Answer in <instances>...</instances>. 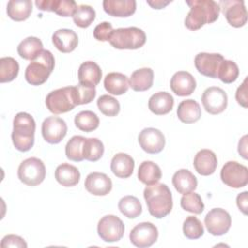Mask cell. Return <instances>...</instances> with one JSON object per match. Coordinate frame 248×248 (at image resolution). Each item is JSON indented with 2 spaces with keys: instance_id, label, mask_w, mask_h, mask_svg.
Masks as SVG:
<instances>
[{
  "instance_id": "cell-37",
  "label": "cell",
  "mask_w": 248,
  "mask_h": 248,
  "mask_svg": "<svg viewBox=\"0 0 248 248\" xmlns=\"http://www.w3.org/2000/svg\"><path fill=\"white\" fill-rule=\"evenodd\" d=\"M19 71V65L17 61L13 57L0 58V82H10L14 80Z\"/></svg>"
},
{
  "instance_id": "cell-10",
  "label": "cell",
  "mask_w": 248,
  "mask_h": 248,
  "mask_svg": "<svg viewBox=\"0 0 248 248\" xmlns=\"http://www.w3.org/2000/svg\"><path fill=\"white\" fill-rule=\"evenodd\" d=\"M230 25L239 28L247 22V11L241 0H223L218 3Z\"/></svg>"
},
{
  "instance_id": "cell-49",
  "label": "cell",
  "mask_w": 248,
  "mask_h": 248,
  "mask_svg": "<svg viewBox=\"0 0 248 248\" xmlns=\"http://www.w3.org/2000/svg\"><path fill=\"white\" fill-rule=\"evenodd\" d=\"M238 153L244 158L247 159V136H243L238 142Z\"/></svg>"
},
{
  "instance_id": "cell-29",
  "label": "cell",
  "mask_w": 248,
  "mask_h": 248,
  "mask_svg": "<svg viewBox=\"0 0 248 248\" xmlns=\"http://www.w3.org/2000/svg\"><path fill=\"white\" fill-rule=\"evenodd\" d=\"M56 181L64 187L76 186L80 179V172L78 169L73 165L63 163L55 170Z\"/></svg>"
},
{
  "instance_id": "cell-45",
  "label": "cell",
  "mask_w": 248,
  "mask_h": 248,
  "mask_svg": "<svg viewBox=\"0 0 248 248\" xmlns=\"http://www.w3.org/2000/svg\"><path fill=\"white\" fill-rule=\"evenodd\" d=\"M113 31L112 25L108 21H104L99 23L93 31V36L97 41L101 42H107L109 39V36L111 32Z\"/></svg>"
},
{
  "instance_id": "cell-6",
  "label": "cell",
  "mask_w": 248,
  "mask_h": 248,
  "mask_svg": "<svg viewBox=\"0 0 248 248\" xmlns=\"http://www.w3.org/2000/svg\"><path fill=\"white\" fill-rule=\"evenodd\" d=\"M47 109L54 114L68 112L77 105L75 86H66L49 92L46 98Z\"/></svg>"
},
{
  "instance_id": "cell-35",
  "label": "cell",
  "mask_w": 248,
  "mask_h": 248,
  "mask_svg": "<svg viewBox=\"0 0 248 248\" xmlns=\"http://www.w3.org/2000/svg\"><path fill=\"white\" fill-rule=\"evenodd\" d=\"M99 117L91 110H82L75 116L76 127L83 132H92L99 127Z\"/></svg>"
},
{
  "instance_id": "cell-2",
  "label": "cell",
  "mask_w": 248,
  "mask_h": 248,
  "mask_svg": "<svg viewBox=\"0 0 248 248\" xmlns=\"http://www.w3.org/2000/svg\"><path fill=\"white\" fill-rule=\"evenodd\" d=\"M143 197L149 213L157 219L166 217L172 209V195L164 183L146 185Z\"/></svg>"
},
{
  "instance_id": "cell-25",
  "label": "cell",
  "mask_w": 248,
  "mask_h": 248,
  "mask_svg": "<svg viewBox=\"0 0 248 248\" xmlns=\"http://www.w3.org/2000/svg\"><path fill=\"white\" fill-rule=\"evenodd\" d=\"M173 97L166 92L160 91L153 94L148 100V108L156 115H164L169 113L173 108Z\"/></svg>"
},
{
  "instance_id": "cell-38",
  "label": "cell",
  "mask_w": 248,
  "mask_h": 248,
  "mask_svg": "<svg viewBox=\"0 0 248 248\" xmlns=\"http://www.w3.org/2000/svg\"><path fill=\"white\" fill-rule=\"evenodd\" d=\"M239 75V69L236 63L232 60L224 59L218 69L217 78L224 83H232L236 80Z\"/></svg>"
},
{
  "instance_id": "cell-43",
  "label": "cell",
  "mask_w": 248,
  "mask_h": 248,
  "mask_svg": "<svg viewBox=\"0 0 248 248\" xmlns=\"http://www.w3.org/2000/svg\"><path fill=\"white\" fill-rule=\"evenodd\" d=\"M99 110L106 116H115L120 111L119 102L110 95H102L97 100Z\"/></svg>"
},
{
  "instance_id": "cell-40",
  "label": "cell",
  "mask_w": 248,
  "mask_h": 248,
  "mask_svg": "<svg viewBox=\"0 0 248 248\" xmlns=\"http://www.w3.org/2000/svg\"><path fill=\"white\" fill-rule=\"evenodd\" d=\"M96 17L95 10L89 5H79L78 6L74 16L73 20L75 24L80 28H86L94 21Z\"/></svg>"
},
{
  "instance_id": "cell-4",
  "label": "cell",
  "mask_w": 248,
  "mask_h": 248,
  "mask_svg": "<svg viewBox=\"0 0 248 248\" xmlns=\"http://www.w3.org/2000/svg\"><path fill=\"white\" fill-rule=\"evenodd\" d=\"M55 65L53 54L43 49L38 56L31 61L25 70V79L31 85H41L45 83L52 73Z\"/></svg>"
},
{
  "instance_id": "cell-23",
  "label": "cell",
  "mask_w": 248,
  "mask_h": 248,
  "mask_svg": "<svg viewBox=\"0 0 248 248\" xmlns=\"http://www.w3.org/2000/svg\"><path fill=\"white\" fill-rule=\"evenodd\" d=\"M78 78L80 84L95 87L101 81V68L93 61H85L81 63L78 68Z\"/></svg>"
},
{
  "instance_id": "cell-44",
  "label": "cell",
  "mask_w": 248,
  "mask_h": 248,
  "mask_svg": "<svg viewBox=\"0 0 248 248\" xmlns=\"http://www.w3.org/2000/svg\"><path fill=\"white\" fill-rule=\"evenodd\" d=\"M75 95L78 106L89 104L96 96V89L95 87L78 83L75 86Z\"/></svg>"
},
{
  "instance_id": "cell-11",
  "label": "cell",
  "mask_w": 248,
  "mask_h": 248,
  "mask_svg": "<svg viewBox=\"0 0 248 248\" xmlns=\"http://www.w3.org/2000/svg\"><path fill=\"white\" fill-rule=\"evenodd\" d=\"M204 225L209 233L220 236L228 232L232 225V218L223 208H213L204 217Z\"/></svg>"
},
{
  "instance_id": "cell-18",
  "label": "cell",
  "mask_w": 248,
  "mask_h": 248,
  "mask_svg": "<svg viewBox=\"0 0 248 248\" xmlns=\"http://www.w3.org/2000/svg\"><path fill=\"white\" fill-rule=\"evenodd\" d=\"M170 84L172 92L180 97L191 95L197 86L195 78L186 71L176 72L170 78Z\"/></svg>"
},
{
  "instance_id": "cell-3",
  "label": "cell",
  "mask_w": 248,
  "mask_h": 248,
  "mask_svg": "<svg viewBox=\"0 0 248 248\" xmlns=\"http://www.w3.org/2000/svg\"><path fill=\"white\" fill-rule=\"evenodd\" d=\"M36 123L31 114L18 112L13 121L12 140L16 149L21 152L30 150L35 141Z\"/></svg>"
},
{
  "instance_id": "cell-21",
  "label": "cell",
  "mask_w": 248,
  "mask_h": 248,
  "mask_svg": "<svg viewBox=\"0 0 248 248\" xmlns=\"http://www.w3.org/2000/svg\"><path fill=\"white\" fill-rule=\"evenodd\" d=\"M193 165L199 174L207 176L215 171L218 161L213 151L209 149H202L196 154Z\"/></svg>"
},
{
  "instance_id": "cell-41",
  "label": "cell",
  "mask_w": 248,
  "mask_h": 248,
  "mask_svg": "<svg viewBox=\"0 0 248 248\" xmlns=\"http://www.w3.org/2000/svg\"><path fill=\"white\" fill-rule=\"evenodd\" d=\"M180 205L184 210L194 214H201L204 209V204L201 196L195 192L183 195L180 200Z\"/></svg>"
},
{
  "instance_id": "cell-33",
  "label": "cell",
  "mask_w": 248,
  "mask_h": 248,
  "mask_svg": "<svg viewBox=\"0 0 248 248\" xmlns=\"http://www.w3.org/2000/svg\"><path fill=\"white\" fill-rule=\"evenodd\" d=\"M43 50V43L37 37H27L17 46V53L25 60L32 61Z\"/></svg>"
},
{
  "instance_id": "cell-7",
  "label": "cell",
  "mask_w": 248,
  "mask_h": 248,
  "mask_svg": "<svg viewBox=\"0 0 248 248\" xmlns=\"http://www.w3.org/2000/svg\"><path fill=\"white\" fill-rule=\"evenodd\" d=\"M17 176L22 183L28 186L39 185L46 177L45 164L39 158H27L20 163L17 169Z\"/></svg>"
},
{
  "instance_id": "cell-42",
  "label": "cell",
  "mask_w": 248,
  "mask_h": 248,
  "mask_svg": "<svg viewBox=\"0 0 248 248\" xmlns=\"http://www.w3.org/2000/svg\"><path fill=\"white\" fill-rule=\"evenodd\" d=\"M183 233L189 239H198L203 235L204 229L202 222L195 216H188L183 222Z\"/></svg>"
},
{
  "instance_id": "cell-30",
  "label": "cell",
  "mask_w": 248,
  "mask_h": 248,
  "mask_svg": "<svg viewBox=\"0 0 248 248\" xmlns=\"http://www.w3.org/2000/svg\"><path fill=\"white\" fill-rule=\"evenodd\" d=\"M154 79V73L151 68H140L132 73L130 86L134 91L141 92L151 88Z\"/></svg>"
},
{
  "instance_id": "cell-12",
  "label": "cell",
  "mask_w": 248,
  "mask_h": 248,
  "mask_svg": "<svg viewBox=\"0 0 248 248\" xmlns=\"http://www.w3.org/2000/svg\"><path fill=\"white\" fill-rule=\"evenodd\" d=\"M158 229L150 222H141L130 232V241L137 247L146 248L154 244L158 239Z\"/></svg>"
},
{
  "instance_id": "cell-47",
  "label": "cell",
  "mask_w": 248,
  "mask_h": 248,
  "mask_svg": "<svg viewBox=\"0 0 248 248\" xmlns=\"http://www.w3.org/2000/svg\"><path fill=\"white\" fill-rule=\"evenodd\" d=\"M235 99L240 106H242L243 108H247V78H245L242 84L237 88L235 93Z\"/></svg>"
},
{
  "instance_id": "cell-27",
  "label": "cell",
  "mask_w": 248,
  "mask_h": 248,
  "mask_svg": "<svg viewBox=\"0 0 248 248\" xmlns=\"http://www.w3.org/2000/svg\"><path fill=\"white\" fill-rule=\"evenodd\" d=\"M105 89L112 95H122L126 93L130 87V82L124 74L112 72L106 76L104 79Z\"/></svg>"
},
{
  "instance_id": "cell-39",
  "label": "cell",
  "mask_w": 248,
  "mask_h": 248,
  "mask_svg": "<svg viewBox=\"0 0 248 248\" xmlns=\"http://www.w3.org/2000/svg\"><path fill=\"white\" fill-rule=\"evenodd\" d=\"M84 140L85 138L82 136H74L68 140L65 146V153L69 160L74 162H81L84 160L82 153Z\"/></svg>"
},
{
  "instance_id": "cell-1",
  "label": "cell",
  "mask_w": 248,
  "mask_h": 248,
  "mask_svg": "<svg viewBox=\"0 0 248 248\" xmlns=\"http://www.w3.org/2000/svg\"><path fill=\"white\" fill-rule=\"evenodd\" d=\"M186 4L190 7V11L184 24L192 31L200 29L206 23H212L219 17L220 7L213 0H191L186 1Z\"/></svg>"
},
{
  "instance_id": "cell-24",
  "label": "cell",
  "mask_w": 248,
  "mask_h": 248,
  "mask_svg": "<svg viewBox=\"0 0 248 248\" xmlns=\"http://www.w3.org/2000/svg\"><path fill=\"white\" fill-rule=\"evenodd\" d=\"M135 168L134 159L123 152L115 154L110 162V170L116 177L128 178L132 175Z\"/></svg>"
},
{
  "instance_id": "cell-46",
  "label": "cell",
  "mask_w": 248,
  "mask_h": 248,
  "mask_svg": "<svg viewBox=\"0 0 248 248\" xmlns=\"http://www.w3.org/2000/svg\"><path fill=\"white\" fill-rule=\"evenodd\" d=\"M0 246L2 248H8V247H17V248H26L27 243L25 240L16 234H8L4 236L1 240Z\"/></svg>"
},
{
  "instance_id": "cell-14",
  "label": "cell",
  "mask_w": 248,
  "mask_h": 248,
  "mask_svg": "<svg viewBox=\"0 0 248 248\" xmlns=\"http://www.w3.org/2000/svg\"><path fill=\"white\" fill-rule=\"evenodd\" d=\"M66 122L57 116H48L42 123V136L51 144L59 143L67 134Z\"/></svg>"
},
{
  "instance_id": "cell-22",
  "label": "cell",
  "mask_w": 248,
  "mask_h": 248,
  "mask_svg": "<svg viewBox=\"0 0 248 248\" xmlns=\"http://www.w3.org/2000/svg\"><path fill=\"white\" fill-rule=\"evenodd\" d=\"M103 8L111 16L127 17L136 12L137 3L135 0H104Z\"/></svg>"
},
{
  "instance_id": "cell-36",
  "label": "cell",
  "mask_w": 248,
  "mask_h": 248,
  "mask_svg": "<svg viewBox=\"0 0 248 248\" xmlns=\"http://www.w3.org/2000/svg\"><path fill=\"white\" fill-rule=\"evenodd\" d=\"M105 147L97 138H85L83 142V158L90 162H96L103 156Z\"/></svg>"
},
{
  "instance_id": "cell-8",
  "label": "cell",
  "mask_w": 248,
  "mask_h": 248,
  "mask_svg": "<svg viewBox=\"0 0 248 248\" xmlns=\"http://www.w3.org/2000/svg\"><path fill=\"white\" fill-rule=\"evenodd\" d=\"M125 227L122 220L112 214L106 215L100 219L97 226L99 236L105 242L119 241L124 235Z\"/></svg>"
},
{
  "instance_id": "cell-48",
  "label": "cell",
  "mask_w": 248,
  "mask_h": 248,
  "mask_svg": "<svg viewBox=\"0 0 248 248\" xmlns=\"http://www.w3.org/2000/svg\"><path fill=\"white\" fill-rule=\"evenodd\" d=\"M247 192L244 191L237 195L236 197V204L239 210L242 211L243 214H247V206H248V200H247Z\"/></svg>"
},
{
  "instance_id": "cell-9",
  "label": "cell",
  "mask_w": 248,
  "mask_h": 248,
  "mask_svg": "<svg viewBox=\"0 0 248 248\" xmlns=\"http://www.w3.org/2000/svg\"><path fill=\"white\" fill-rule=\"evenodd\" d=\"M220 177L227 186L241 188L248 183V169L236 161H229L223 166Z\"/></svg>"
},
{
  "instance_id": "cell-20",
  "label": "cell",
  "mask_w": 248,
  "mask_h": 248,
  "mask_svg": "<svg viewBox=\"0 0 248 248\" xmlns=\"http://www.w3.org/2000/svg\"><path fill=\"white\" fill-rule=\"evenodd\" d=\"M52 43L59 51L63 53H69L75 50L78 46V37L74 30L61 28L53 33Z\"/></svg>"
},
{
  "instance_id": "cell-17",
  "label": "cell",
  "mask_w": 248,
  "mask_h": 248,
  "mask_svg": "<svg viewBox=\"0 0 248 248\" xmlns=\"http://www.w3.org/2000/svg\"><path fill=\"white\" fill-rule=\"evenodd\" d=\"M85 189L94 196H106L112 189L111 179L103 172H90L84 181Z\"/></svg>"
},
{
  "instance_id": "cell-31",
  "label": "cell",
  "mask_w": 248,
  "mask_h": 248,
  "mask_svg": "<svg viewBox=\"0 0 248 248\" xmlns=\"http://www.w3.org/2000/svg\"><path fill=\"white\" fill-rule=\"evenodd\" d=\"M32 13V2L30 0H11L7 4V15L16 21L27 19Z\"/></svg>"
},
{
  "instance_id": "cell-26",
  "label": "cell",
  "mask_w": 248,
  "mask_h": 248,
  "mask_svg": "<svg viewBox=\"0 0 248 248\" xmlns=\"http://www.w3.org/2000/svg\"><path fill=\"white\" fill-rule=\"evenodd\" d=\"M172 184L175 190L182 195L193 192L198 185L197 177L186 169L178 170L172 176Z\"/></svg>"
},
{
  "instance_id": "cell-16",
  "label": "cell",
  "mask_w": 248,
  "mask_h": 248,
  "mask_svg": "<svg viewBox=\"0 0 248 248\" xmlns=\"http://www.w3.org/2000/svg\"><path fill=\"white\" fill-rule=\"evenodd\" d=\"M224 57L220 53L200 52L195 57V66L198 72L205 77L217 78V72Z\"/></svg>"
},
{
  "instance_id": "cell-13",
  "label": "cell",
  "mask_w": 248,
  "mask_h": 248,
  "mask_svg": "<svg viewBox=\"0 0 248 248\" xmlns=\"http://www.w3.org/2000/svg\"><path fill=\"white\" fill-rule=\"evenodd\" d=\"M202 103L208 113L219 114L223 112L228 106V96L222 88L211 86L203 91Z\"/></svg>"
},
{
  "instance_id": "cell-5",
  "label": "cell",
  "mask_w": 248,
  "mask_h": 248,
  "mask_svg": "<svg viewBox=\"0 0 248 248\" xmlns=\"http://www.w3.org/2000/svg\"><path fill=\"white\" fill-rule=\"evenodd\" d=\"M108 42L118 49H138L145 44L146 35L139 27H122L111 32Z\"/></svg>"
},
{
  "instance_id": "cell-50",
  "label": "cell",
  "mask_w": 248,
  "mask_h": 248,
  "mask_svg": "<svg viewBox=\"0 0 248 248\" xmlns=\"http://www.w3.org/2000/svg\"><path fill=\"white\" fill-rule=\"evenodd\" d=\"M149 6L153 9H163L167 5H169L171 1H162V0H154V1H146Z\"/></svg>"
},
{
  "instance_id": "cell-34",
  "label": "cell",
  "mask_w": 248,
  "mask_h": 248,
  "mask_svg": "<svg viewBox=\"0 0 248 248\" xmlns=\"http://www.w3.org/2000/svg\"><path fill=\"white\" fill-rule=\"evenodd\" d=\"M118 209L127 218L134 219L142 212V206L140 200L134 196H125L118 202Z\"/></svg>"
},
{
  "instance_id": "cell-32",
  "label": "cell",
  "mask_w": 248,
  "mask_h": 248,
  "mask_svg": "<svg viewBox=\"0 0 248 248\" xmlns=\"http://www.w3.org/2000/svg\"><path fill=\"white\" fill-rule=\"evenodd\" d=\"M162 177V170L160 167L152 161H143L138 170V178L145 185H152L157 183Z\"/></svg>"
},
{
  "instance_id": "cell-15",
  "label": "cell",
  "mask_w": 248,
  "mask_h": 248,
  "mask_svg": "<svg viewBox=\"0 0 248 248\" xmlns=\"http://www.w3.org/2000/svg\"><path fill=\"white\" fill-rule=\"evenodd\" d=\"M139 143L143 151L149 154L160 153L166 143L165 136L156 128H145L139 135Z\"/></svg>"
},
{
  "instance_id": "cell-28",
  "label": "cell",
  "mask_w": 248,
  "mask_h": 248,
  "mask_svg": "<svg viewBox=\"0 0 248 248\" xmlns=\"http://www.w3.org/2000/svg\"><path fill=\"white\" fill-rule=\"evenodd\" d=\"M177 116L181 122L186 124L197 122L202 116L199 103L193 99L182 101L177 107Z\"/></svg>"
},
{
  "instance_id": "cell-19",
  "label": "cell",
  "mask_w": 248,
  "mask_h": 248,
  "mask_svg": "<svg viewBox=\"0 0 248 248\" xmlns=\"http://www.w3.org/2000/svg\"><path fill=\"white\" fill-rule=\"evenodd\" d=\"M35 4L41 11L54 12L61 16H73L78 8L74 0H37Z\"/></svg>"
}]
</instances>
